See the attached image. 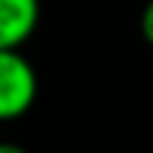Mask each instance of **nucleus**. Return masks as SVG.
I'll return each instance as SVG.
<instances>
[{"mask_svg": "<svg viewBox=\"0 0 153 153\" xmlns=\"http://www.w3.org/2000/svg\"><path fill=\"white\" fill-rule=\"evenodd\" d=\"M40 79L20 48H0V122H17L34 108Z\"/></svg>", "mask_w": 153, "mask_h": 153, "instance_id": "obj_1", "label": "nucleus"}, {"mask_svg": "<svg viewBox=\"0 0 153 153\" xmlns=\"http://www.w3.org/2000/svg\"><path fill=\"white\" fill-rule=\"evenodd\" d=\"M40 26V0H0V48H23Z\"/></svg>", "mask_w": 153, "mask_h": 153, "instance_id": "obj_2", "label": "nucleus"}, {"mask_svg": "<svg viewBox=\"0 0 153 153\" xmlns=\"http://www.w3.org/2000/svg\"><path fill=\"white\" fill-rule=\"evenodd\" d=\"M139 31H142V40L148 45H153V0H148L139 14Z\"/></svg>", "mask_w": 153, "mask_h": 153, "instance_id": "obj_3", "label": "nucleus"}, {"mask_svg": "<svg viewBox=\"0 0 153 153\" xmlns=\"http://www.w3.org/2000/svg\"><path fill=\"white\" fill-rule=\"evenodd\" d=\"M0 153H28V148H23L17 142H0Z\"/></svg>", "mask_w": 153, "mask_h": 153, "instance_id": "obj_4", "label": "nucleus"}]
</instances>
